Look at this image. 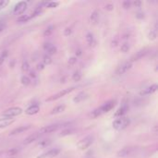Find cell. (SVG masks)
<instances>
[{"label": "cell", "mask_w": 158, "mask_h": 158, "mask_svg": "<svg viewBox=\"0 0 158 158\" xmlns=\"http://www.w3.org/2000/svg\"><path fill=\"white\" fill-rule=\"evenodd\" d=\"M114 105H115V102L114 101H108L107 103H104L103 105H101L100 107H98V108L94 109L93 111H92L91 117L93 118L98 117L102 116L103 114H104V113L109 112L113 107H114Z\"/></svg>", "instance_id": "1"}, {"label": "cell", "mask_w": 158, "mask_h": 158, "mask_svg": "<svg viewBox=\"0 0 158 158\" xmlns=\"http://www.w3.org/2000/svg\"><path fill=\"white\" fill-rule=\"evenodd\" d=\"M130 120L129 117H122L116 119L115 121L113 122V128L117 130H123L130 125Z\"/></svg>", "instance_id": "2"}, {"label": "cell", "mask_w": 158, "mask_h": 158, "mask_svg": "<svg viewBox=\"0 0 158 158\" xmlns=\"http://www.w3.org/2000/svg\"><path fill=\"white\" fill-rule=\"evenodd\" d=\"M93 142V136L92 135H89V136L83 138L82 140H80L78 144H77V147L80 150H86L87 148H89L92 145V144Z\"/></svg>", "instance_id": "3"}, {"label": "cell", "mask_w": 158, "mask_h": 158, "mask_svg": "<svg viewBox=\"0 0 158 158\" xmlns=\"http://www.w3.org/2000/svg\"><path fill=\"white\" fill-rule=\"evenodd\" d=\"M74 89H75V87H70V88L64 89V90H62L61 92H59V93H56L54 95L48 97V98L46 99V102H52V101H55V100H57L59 98H61V97H63V96L67 95V93H70L72 91H74Z\"/></svg>", "instance_id": "4"}, {"label": "cell", "mask_w": 158, "mask_h": 158, "mask_svg": "<svg viewBox=\"0 0 158 158\" xmlns=\"http://www.w3.org/2000/svg\"><path fill=\"white\" fill-rule=\"evenodd\" d=\"M22 113V109L20 107H10L5 110L2 113V116L6 117H13L16 116H20Z\"/></svg>", "instance_id": "5"}, {"label": "cell", "mask_w": 158, "mask_h": 158, "mask_svg": "<svg viewBox=\"0 0 158 158\" xmlns=\"http://www.w3.org/2000/svg\"><path fill=\"white\" fill-rule=\"evenodd\" d=\"M61 127V124H52V125H48V126H44L40 130L39 133L42 134H47V133H52L57 131L59 128Z\"/></svg>", "instance_id": "6"}, {"label": "cell", "mask_w": 158, "mask_h": 158, "mask_svg": "<svg viewBox=\"0 0 158 158\" xmlns=\"http://www.w3.org/2000/svg\"><path fill=\"white\" fill-rule=\"evenodd\" d=\"M26 9H27V3L25 1H20L14 7L13 13L15 15H20L26 10Z\"/></svg>", "instance_id": "7"}, {"label": "cell", "mask_w": 158, "mask_h": 158, "mask_svg": "<svg viewBox=\"0 0 158 158\" xmlns=\"http://www.w3.org/2000/svg\"><path fill=\"white\" fill-rule=\"evenodd\" d=\"M59 154H60V150L57 149V148H55V149H51V150H49V151L42 154L37 158H54L57 155H58Z\"/></svg>", "instance_id": "8"}, {"label": "cell", "mask_w": 158, "mask_h": 158, "mask_svg": "<svg viewBox=\"0 0 158 158\" xmlns=\"http://www.w3.org/2000/svg\"><path fill=\"white\" fill-rule=\"evenodd\" d=\"M148 53V50L147 49H141L140 51H138L136 54H134L131 57H130V63H133L135 61H138V60L141 59L142 57H144Z\"/></svg>", "instance_id": "9"}, {"label": "cell", "mask_w": 158, "mask_h": 158, "mask_svg": "<svg viewBox=\"0 0 158 158\" xmlns=\"http://www.w3.org/2000/svg\"><path fill=\"white\" fill-rule=\"evenodd\" d=\"M131 67H132V63H130V61L129 62H126L123 65L120 66L118 69L117 70L116 74L117 75H122V74L126 73L127 71H129L131 69Z\"/></svg>", "instance_id": "10"}, {"label": "cell", "mask_w": 158, "mask_h": 158, "mask_svg": "<svg viewBox=\"0 0 158 158\" xmlns=\"http://www.w3.org/2000/svg\"><path fill=\"white\" fill-rule=\"evenodd\" d=\"M158 89V86L157 84H153L150 87L146 88V89H144L142 91L140 92V95L141 96H145V95H149V94H152L154 93H155Z\"/></svg>", "instance_id": "11"}, {"label": "cell", "mask_w": 158, "mask_h": 158, "mask_svg": "<svg viewBox=\"0 0 158 158\" xmlns=\"http://www.w3.org/2000/svg\"><path fill=\"white\" fill-rule=\"evenodd\" d=\"M40 136H41V134H40L39 132L33 133L32 135H30V136H28V137L24 140L23 144H24L25 145H28V144H32V142H33V141H35L38 140V139L40 138Z\"/></svg>", "instance_id": "12"}, {"label": "cell", "mask_w": 158, "mask_h": 158, "mask_svg": "<svg viewBox=\"0 0 158 158\" xmlns=\"http://www.w3.org/2000/svg\"><path fill=\"white\" fill-rule=\"evenodd\" d=\"M31 129V126H20L17 129H14L10 133H9V136H13V135H17V134H20V133H23L25 131H27L28 130Z\"/></svg>", "instance_id": "13"}, {"label": "cell", "mask_w": 158, "mask_h": 158, "mask_svg": "<svg viewBox=\"0 0 158 158\" xmlns=\"http://www.w3.org/2000/svg\"><path fill=\"white\" fill-rule=\"evenodd\" d=\"M15 119L12 117H7V118H0V129L2 128H7L13 124Z\"/></svg>", "instance_id": "14"}, {"label": "cell", "mask_w": 158, "mask_h": 158, "mask_svg": "<svg viewBox=\"0 0 158 158\" xmlns=\"http://www.w3.org/2000/svg\"><path fill=\"white\" fill-rule=\"evenodd\" d=\"M39 110H40V107L38 104H33L25 110V113L29 116H33V115L37 114V113L39 112Z\"/></svg>", "instance_id": "15"}, {"label": "cell", "mask_w": 158, "mask_h": 158, "mask_svg": "<svg viewBox=\"0 0 158 158\" xmlns=\"http://www.w3.org/2000/svg\"><path fill=\"white\" fill-rule=\"evenodd\" d=\"M132 152V148L130 147H125L123 149H121L120 151L117 152V156L118 157H127V156H129Z\"/></svg>", "instance_id": "16"}, {"label": "cell", "mask_w": 158, "mask_h": 158, "mask_svg": "<svg viewBox=\"0 0 158 158\" xmlns=\"http://www.w3.org/2000/svg\"><path fill=\"white\" fill-rule=\"evenodd\" d=\"M127 111H128V107L125 104V105H122V107H120L117 111H116V113H115V117H122L126 113H127Z\"/></svg>", "instance_id": "17"}, {"label": "cell", "mask_w": 158, "mask_h": 158, "mask_svg": "<svg viewBox=\"0 0 158 158\" xmlns=\"http://www.w3.org/2000/svg\"><path fill=\"white\" fill-rule=\"evenodd\" d=\"M66 109V105L65 104H59L57 107H56L55 108H53L51 111V115H57L59 114V113H62L64 112Z\"/></svg>", "instance_id": "18"}, {"label": "cell", "mask_w": 158, "mask_h": 158, "mask_svg": "<svg viewBox=\"0 0 158 158\" xmlns=\"http://www.w3.org/2000/svg\"><path fill=\"white\" fill-rule=\"evenodd\" d=\"M87 98V94L85 93H80L79 94H77L76 96L74 97L73 98V102L74 103H76V104H78V103H80V102H82L84 99H86Z\"/></svg>", "instance_id": "19"}, {"label": "cell", "mask_w": 158, "mask_h": 158, "mask_svg": "<svg viewBox=\"0 0 158 158\" xmlns=\"http://www.w3.org/2000/svg\"><path fill=\"white\" fill-rule=\"evenodd\" d=\"M99 19H100V17H99L98 11H93V12L92 13V15H91V17H90V20H91V23H93V24H94V25L98 23Z\"/></svg>", "instance_id": "20"}, {"label": "cell", "mask_w": 158, "mask_h": 158, "mask_svg": "<svg viewBox=\"0 0 158 158\" xmlns=\"http://www.w3.org/2000/svg\"><path fill=\"white\" fill-rule=\"evenodd\" d=\"M20 152V148H17V147H15V148H11L9 149V151L7 152V155L9 156V157H12V156H15V155H17Z\"/></svg>", "instance_id": "21"}, {"label": "cell", "mask_w": 158, "mask_h": 158, "mask_svg": "<svg viewBox=\"0 0 158 158\" xmlns=\"http://www.w3.org/2000/svg\"><path fill=\"white\" fill-rule=\"evenodd\" d=\"M30 19H31V16H29V15H21L20 17L18 18L17 21L19 23H24V22H27Z\"/></svg>", "instance_id": "22"}, {"label": "cell", "mask_w": 158, "mask_h": 158, "mask_svg": "<svg viewBox=\"0 0 158 158\" xmlns=\"http://www.w3.org/2000/svg\"><path fill=\"white\" fill-rule=\"evenodd\" d=\"M86 40H87V43L89 46H93V43H94V38H93V35L91 33H87L86 35Z\"/></svg>", "instance_id": "23"}, {"label": "cell", "mask_w": 158, "mask_h": 158, "mask_svg": "<svg viewBox=\"0 0 158 158\" xmlns=\"http://www.w3.org/2000/svg\"><path fill=\"white\" fill-rule=\"evenodd\" d=\"M7 56H9V52H7V50L3 51L1 54H0V66L3 65V63L5 62V60L7 59Z\"/></svg>", "instance_id": "24"}, {"label": "cell", "mask_w": 158, "mask_h": 158, "mask_svg": "<svg viewBox=\"0 0 158 158\" xmlns=\"http://www.w3.org/2000/svg\"><path fill=\"white\" fill-rule=\"evenodd\" d=\"M20 81L24 86H28L30 83H31V80H30V78L27 77V76H22L21 79H20Z\"/></svg>", "instance_id": "25"}, {"label": "cell", "mask_w": 158, "mask_h": 158, "mask_svg": "<svg viewBox=\"0 0 158 158\" xmlns=\"http://www.w3.org/2000/svg\"><path fill=\"white\" fill-rule=\"evenodd\" d=\"M53 31H54V27H53V26L51 25V26L47 27L46 30H44V32H43V35L46 36V37H47V36L51 35V33H53Z\"/></svg>", "instance_id": "26"}, {"label": "cell", "mask_w": 158, "mask_h": 158, "mask_svg": "<svg viewBox=\"0 0 158 158\" xmlns=\"http://www.w3.org/2000/svg\"><path fill=\"white\" fill-rule=\"evenodd\" d=\"M75 130L73 129H67V130H63L61 133H60V137H64V136H67V135H70V134H73Z\"/></svg>", "instance_id": "27"}, {"label": "cell", "mask_w": 158, "mask_h": 158, "mask_svg": "<svg viewBox=\"0 0 158 158\" xmlns=\"http://www.w3.org/2000/svg\"><path fill=\"white\" fill-rule=\"evenodd\" d=\"M156 37H157V34H156V31H155V30H153V31H151V32L149 33V35H148L149 40L154 41V40L156 39Z\"/></svg>", "instance_id": "28"}, {"label": "cell", "mask_w": 158, "mask_h": 158, "mask_svg": "<svg viewBox=\"0 0 158 158\" xmlns=\"http://www.w3.org/2000/svg\"><path fill=\"white\" fill-rule=\"evenodd\" d=\"M43 65H49L52 63V58L48 55H46L43 57Z\"/></svg>", "instance_id": "29"}, {"label": "cell", "mask_w": 158, "mask_h": 158, "mask_svg": "<svg viewBox=\"0 0 158 158\" xmlns=\"http://www.w3.org/2000/svg\"><path fill=\"white\" fill-rule=\"evenodd\" d=\"M81 78V74L80 71H76V72H74L73 74V76H72V80L74 81H79Z\"/></svg>", "instance_id": "30"}, {"label": "cell", "mask_w": 158, "mask_h": 158, "mask_svg": "<svg viewBox=\"0 0 158 158\" xmlns=\"http://www.w3.org/2000/svg\"><path fill=\"white\" fill-rule=\"evenodd\" d=\"M46 52H47V55H48L49 57L52 56V55H55L56 53H57V47H56L55 46H52Z\"/></svg>", "instance_id": "31"}, {"label": "cell", "mask_w": 158, "mask_h": 158, "mask_svg": "<svg viewBox=\"0 0 158 158\" xmlns=\"http://www.w3.org/2000/svg\"><path fill=\"white\" fill-rule=\"evenodd\" d=\"M50 144H51V141L50 140H44V141H41L39 144H38V145L40 147H46Z\"/></svg>", "instance_id": "32"}, {"label": "cell", "mask_w": 158, "mask_h": 158, "mask_svg": "<svg viewBox=\"0 0 158 158\" xmlns=\"http://www.w3.org/2000/svg\"><path fill=\"white\" fill-rule=\"evenodd\" d=\"M121 52H123V53H127L128 51L130 50V44L128 43H123L122 46H121Z\"/></svg>", "instance_id": "33"}, {"label": "cell", "mask_w": 158, "mask_h": 158, "mask_svg": "<svg viewBox=\"0 0 158 158\" xmlns=\"http://www.w3.org/2000/svg\"><path fill=\"white\" fill-rule=\"evenodd\" d=\"M21 69H22V70H23V71H28L30 70V65H29V63L26 61V60H24V61L22 62Z\"/></svg>", "instance_id": "34"}, {"label": "cell", "mask_w": 158, "mask_h": 158, "mask_svg": "<svg viewBox=\"0 0 158 158\" xmlns=\"http://www.w3.org/2000/svg\"><path fill=\"white\" fill-rule=\"evenodd\" d=\"M7 5H9V1L7 0H0V10L5 9Z\"/></svg>", "instance_id": "35"}, {"label": "cell", "mask_w": 158, "mask_h": 158, "mask_svg": "<svg viewBox=\"0 0 158 158\" xmlns=\"http://www.w3.org/2000/svg\"><path fill=\"white\" fill-rule=\"evenodd\" d=\"M58 6V2H49L46 4V7L48 9H54V7H57Z\"/></svg>", "instance_id": "36"}, {"label": "cell", "mask_w": 158, "mask_h": 158, "mask_svg": "<svg viewBox=\"0 0 158 158\" xmlns=\"http://www.w3.org/2000/svg\"><path fill=\"white\" fill-rule=\"evenodd\" d=\"M52 46H53V44H52L51 43H44V44H43V49H44V51H47Z\"/></svg>", "instance_id": "37"}, {"label": "cell", "mask_w": 158, "mask_h": 158, "mask_svg": "<svg viewBox=\"0 0 158 158\" xmlns=\"http://www.w3.org/2000/svg\"><path fill=\"white\" fill-rule=\"evenodd\" d=\"M130 5H131V3L130 1H124L123 2V7H124V9H130Z\"/></svg>", "instance_id": "38"}, {"label": "cell", "mask_w": 158, "mask_h": 158, "mask_svg": "<svg viewBox=\"0 0 158 158\" xmlns=\"http://www.w3.org/2000/svg\"><path fill=\"white\" fill-rule=\"evenodd\" d=\"M64 34H65V36H69V35H70V34H71V29H70V28H67V29H65Z\"/></svg>", "instance_id": "39"}, {"label": "cell", "mask_w": 158, "mask_h": 158, "mask_svg": "<svg viewBox=\"0 0 158 158\" xmlns=\"http://www.w3.org/2000/svg\"><path fill=\"white\" fill-rule=\"evenodd\" d=\"M104 9H107V10H108V11H111V10L114 9V6H113L112 4H107V6H105Z\"/></svg>", "instance_id": "40"}, {"label": "cell", "mask_w": 158, "mask_h": 158, "mask_svg": "<svg viewBox=\"0 0 158 158\" xmlns=\"http://www.w3.org/2000/svg\"><path fill=\"white\" fill-rule=\"evenodd\" d=\"M6 26H7V25H6L5 22H3V21H0V33L4 31V30L6 29Z\"/></svg>", "instance_id": "41"}, {"label": "cell", "mask_w": 158, "mask_h": 158, "mask_svg": "<svg viewBox=\"0 0 158 158\" xmlns=\"http://www.w3.org/2000/svg\"><path fill=\"white\" fill-rule=\"evenodd\" d=\"M77 62V57H70V60H69V64L70 65H73Z\"/></svg>", "instance_id": "42"}, {"label": "cell", "mask_w": 158, "mask_h": 158, "mask_svg": "<svg viewBox=\"0 0 158 158\" xmlns=\"http://www.w3.org/2000/svg\"><path fill=\"white\" fill-rule=\"evenodd\" d=\"M44 69V65L43 64H38L37 65V70H43Z\"/></svg>", "instance_id": "43"}, {"label": "cell", "mask_w": 158, "mask_h": 158, "mask_svg": "<svg viewBox=\"0 0 158 158\" xmlns=\"http://www.w3.org/2000/svg\"><path fill=\"white\" fill-rule=\"evenodd\" d=\"M133 5L136 7H140L141 5V1H134V2H133Z\"/></svg>", "instance_id": "44"}, {"label": "cell", "mask_w": 158, "mask_h": 158, "mask_svg": "<svg viewBox=\"0 0 158 158\" xmlns=\"http://www.w3.org/2000/svg\"><path fill=\"white\" fill-rule=\"evenodd\" d=\"M136 17H137L138 19H142V18L144 17V15L142 14V13H138V14L136 15Z\"/></svg>", "instance_id": "45"}, {"label": "cell", "mask_w": 158, "mask_h": 158, "mask_svg": "<svg viewBox=\"0 0 158 158\" xmlns=\"http://www.w3.org/2000/svg\"><path fill=\"white\" fill-rule=\"evenodd\" d=\"M81 55V50L80 49H78L77 51H76V56L77 57H80Z\"/></svg>", "instance_id": "46"}, {"label": "cell", "mask_w": 158, "mask_h": 158, "mask_svg": "<svg viewBox=\"0 0 158 158\" xmlns=\"http://www.w3.org/2000/svg\"><path fill=\"white\" fill-rule=\"evenodd\" d=\"M30 76H31L32 78H35V77H36V75H35V73H34V72L31 71V72H30Z\"/></svg>", "instance_id": "47"}, {"label": "cell", "mask_w": 158, "mask_h": 158, "mask_svg": "<svg viewBox=\"0 0 158 158\" xmlns=\"http://www.w3.org/2000/svg\"><path fill=\"white\" fill-rule=\"evenodd\" d=\"M0 154H1V152H0Z\"/></svg>", "instance_id": "48"}]
</instances>
